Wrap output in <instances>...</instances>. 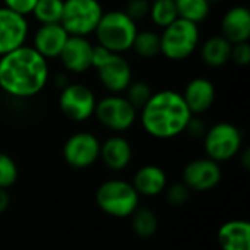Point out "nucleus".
I'll return each mask as SVG.
<instances>
[{
	"mask_svg": "<svg viewBox=\"0 0 250 250\" xmlns=\"http://www.w3.org/2000/svg\"><path fill=\"white\" fill-rule=\"evenodd\" d=\"M51 78L50 62L25 44L0 57V91L18 100L41 94Z\"/></svg>",
	"mask_w": 250,
	"mask_h": 250,
	"instance_id": "f257e3e1",
	"label": "nucleus"
},
{
	"mask_svg": "<svg viewBox=\"0 0 250 250\" xmlns=\"http://www.w3.org/2000/svg\"><path fill=\"white\" fill-rule=\"evenodd\" d=\"M144 130L155 139H173L186 130L192 117L182 94L176 89H160L151 95L138 113Z\"/></svg>",
	"mask_w": 250,
	"mask_h": 250,
	"instance_id": "f03ea898",
	"label": "nucleus"
},
{
	"mask_svg": "<svg viewBox=\"0 0 250 250\" xmlns=\"http://www.w3.org/2000/svg\"><path fill=\"white\" fill-rule=\"evenodd\" d=\"M139 31L135 22L123 9L104 10V15L94 31L95 44L104 47L114 54H126L130 51L133 40Z\"/></svg>",
	"mask_w": 250,
	"mask_h": 250,
	"instance_id": "7ed1b4c3",
	"label": "nucleus"
},
{
	"mask_svg": "<svg viewBox=\"0 0 250 250\" xmlns=\"http://www.w3.org/2000/svg\"><path fill=\"white\" fill-rule=\"evenodd\" d=\"M202 41L201 26L177 18L160 31V56L171 63L189 60Z\"/></svg>",
	"mask_w": 250,
	"mask_h": 250,
	"instance_id": "20e7f679",
	"label": "nucleus"
},
{
	"mask_svg": "<svg viewBox=\"0 0 250 250\" xmlns=\"http://www.w3.org/2000/svg\"><path fill=\"white\" fill-rule=\"evenodd\" d=\"M139 195L132 183L120 179L107 180L95 193L98 208L114 218H127L139 208Z\"/></svg>",
	"mask_w": 250,
	"mask_h": 250,
	"instance_id": "39448f33",
	"label": "nucleus"
},
{
	"mask_svg": "<svg viewBox=\"0 0 250 250\" xmlns=\"http://www.w3.org/2000/svg\"><path fill=\"white\" fill-rule=\"evenodd\" d=\"M103 15L101 0H64L60 25L70 37H91Z\"/></svg>",
	"mask_w": 250,
	"mask_h": 250,
	"instance_id": "423d86ee",
	"label": "nucleus"
},
{
	"mask_svg": "<svg viewBox=\"0 0 250 250\" xmlns=\"http://www.w3.org/2000/svg\"><path fill=\"white\" fill-rule=\"evenodd\" d=\"M242 145V130L230 122H218L209 126L204 135V148L207 157L218 164L230 161L240 154Z\"/></svg>",
	"mask_w": 250,
	"mask_h": 250,
	"instance_id": "0eeeda50",
	"label": "nucleus"
},
{
	"mask_svg": "<svg viewBox=\"0 0 250 250\" xmlns=\"http://www.w3.org/2000/svg\"><path fill=\"white\" fill-rule=\"evenodd\" d=\"M94 116L103 127L116 133H122L135 125L138 119V110L126 100L125 95L107 94L97 101Z\"/></svg>",
	"mask_w": 250,
	"mask_h": 250,
	"instance_id": "6e6552de",
	"label": "nucleus"
},
{
	"mask_svg": "<svg viewBox=\"0 0 250 250\" xmlns=\"http://www.w3.org/2000/svg\"><path fill=\"white\" fill-rule=\"evenodd\" d=\"M97 95L86 83L70 82L62 91H59V108L70 122L89 120L97 107Z\"/></svg>",
	"mask_w": 250,
	"mask_h": 250,
	"instance_id": "1a4fd4ad",
	"label": "nucleus"
},
{
	"mask_svg": "<svg viewBox=\"0 0 250 250\" xmlns=\"http://www.w3.org/2000/svg\"><path fill=\"white\" fill-rule=\"evenodd\" d=\"M97 79L108 94H123L133 81V67L125 54L111 53L97 69Z\"/></svg>",
	"mask_w": 250,
	"mask_h": 250,
	"instance_id": "9d476101",
	"label": "nucleus"
},
{
	"mask_svg": "<svg viewBox=\"0 0 250 250\" xmlns=\"http://www.w3.org/2000/svg\"><path fill=\"white\" fill-rule=\"evenodd\" d=\"M101 142L91 132H76L70 135L63 145L64 161L72 168H88L100 158Z\"/></svg>",
	"mask_w": 250,
	"mask_h": 250,
	"instance_id": "9b49d317",
	"label": "nucleus"
},
{
	"mask_svg": "<svg viewBox=\"0 0 250 250\" xmlns=\"http://www.w3.org/2000/svg\"><path fill=\"white\" fill-rule=\"evenodd\" d=\"M29 35L31 23L28 18L0 4V57L28 44Z\"/></svg>",
	"mask_w": 250,
	"mask_h": 250,
	"instance_id": "f8f14e48",
	"label": "nucleus"
},
{
	"mask_svg": "<svg viewBox=\"0 0 250 250\" xmlns=\"http://www.w3.org/2000/svg\"><path fill=\"white\" fill-rule=\"evenodd\" d=\"M92 48L94 42L89 37L69 35L57 60L67 75H83L92 69Z\"/></svg>",
	"mask_w": 250,
	"mask_h": 250,
	"instance_id": "ddd939ff",
	"label": "nucleus"
},
{
	"mask_svg": "<svg viewBox=\"0 0 250 250\" xmlns=\"http://www.w3.org/2000/svg\"><path fill=\"white\" fill-rule=\"evenodd\" d=\"M223 173L218 163L205 157L190 161L183 168V183L192 192H208L221 182Z\"/></svg>",
	"mask_w": 250,
	"mask_h": 250,
	"instance_id": "4468645a",
	"label": "nucleus"
},
{
	"mask_svg": "<svg viewBox=\"0 0 250 250\" xmlns=\"http://www.w3.org/2000/svg\"><path fill=\"white\" fill-rule=\"evenodd\" d=\"M69 34L60 23H47V25H37L29 35V45L41 54L45 60L53 62L57 60Z\"/></svg>",
	"mask_w": 250,
	"mask_h": 250,
	"instance_id": "2eb2a0df",
	"label": "nucleus"
},
{
	"mask_svg": "<svg viewBox=\"0 0 250 250\" xmlns=\"http://www.w3.org/2000/svg\"><path fill=\"white\" fill-rule=\"evenodd\" d=\"M180 94L192 116H202L215 104L217 86L207 76H195L188 81Z\"/></svg>",
	"mask_w": 250,
	"mask_h": 250,
	"instance_id": "dca6fc26",
	"label": "nucleus"
},
{
	"mask_svg": "<svg viewBox=\"0 0 250 250\" xmlns=\"http://www.w3.org/2000/svg\"><path fill=\"white\" fill-rule=\"evenodd\" d=\"M220 35L231 44L250 40V9L246 4L230 6L220 19Z\"/></svg>",
	"mask_w": 250,
	"mask_h": 250,
	"instance_id": "f3484780",
	"label": "nucleus"
},
{
	"mask_svg": "<svg viewBox=\"0 0 250 250\" xmlns=\"http://www.w3.org/2000/svg\"><path fill=\"white\" fill-rule=\"evenodd\" d=\"M132 145L122 135L107 138L100 146V158L104 166L113 171L125 170L132 161Z\"/></svg>",
	"mask_w": 250,
	"mask_h": 250,
	"instance_id": "a211bd4d",
	"label": "nucleus"
},
{
	"mask_svg": "<svg viewBox=\"0 0 250 250\" xmlns=\"http://www.w3.org/2000/svg\"><path fill=\"white\" fill-rule=\"evenodd\" d=\"M231 42L227 41L223 35L214 34L201 41L198 47V54L201 62L209 69H221L230 63Z\"/></svg>",
	"mask_w": 250,
	"mask_h": 250,
	"instance_id": "6ab92c4d",
	"label": "nucleus"
},
{
	"mask_svg": "<svg viewBox=\"0 0 250 250\" xmlns=\"http://www.w3.org/2000/svg\"><path fill=\"white\" fill-rule=\"evenodd\" d=\"M132 186L135 188L139 196L154 198L166 190V188L168 186V180L166 171L161 167L148 164L138 168L133 176Z\"/></svg>",
	"mask_w": 250,
	"mask_h": 250,
	"instance_id": "aec40b11",
	"label": "nucleus"
},
{
	"mask_svg": "<svg viewBox=\"0 0 250 250\" xmlns=\"http://www.w3.org/2000/svg\"><path fill=\"white\" fill-rule=\"evenodd\" d=\"M221 250H250V224L246 220H230L217 231Z\"/></svg>",
	"mask_w": 250,
	"mask_h": 250,
	"instance_id": "412c9836",
	"label": "nucleus"
},
{
	"mask_svg": "<svg viewBox=\"0 0 250 250\" xmlns=\"http://www.w3.org/2000/svg\"><path fill=\"white\" fill-rule=\"evenodd\" d=\"M130 51L142 60L160 57V31L155 28H139Z\"/></svg>",
	"mask_w": 250,
	"mask_h": 250,
	"instance_id": "4be33fe9",
	"label": "nucleus"
},
{
	"mask_svg": "<svg viewBox=\"0 0 250 250\" xmlns=\"http://www.w3.org/2000/svg\"><path fill=\"white\" fill-rule=\"evenodd\" d=\"M176 7L180 19L198 26L205 23L212 12V4L208 0H176Z\"/></svg>",
	"mask_w": 250,
	"mask_h": 250,
	"instance_id": "5701e85b",
	"label": "nucleus"
},
{
	"mask_svg": "<svg viewBox=\"0 0 250 250\" xmlns=\"http://www.w3.org/2000/svg\"><path fill=\"white\" fill-rule=\"evenodd\" d=\"M179 18L176 0H151L148 21L155 29H164Z\"/></svg>",
	"mask_w": 250,
	"mask_h": 250,
	"instance_id": "b1692460",
	"label": "nucleus"
},
{
	"mask_svg": "<svg viewBox=\"0 0 250 250\" xmlns=\"http://www.w3.org/2000/svg\"><path fill=\"white\" fill-rule=\"evenodd\" d=\"M64 0H37L31 18L38 25L60 23Z\"/></svg>",
	"mask_w": 250,
	"mask_h": 250,
	"instance_id": "393cba45",
	"label": "nucleus"
},
{
	"mask_svg": "<svg viewBox=\"0 0 250 250\" xmlns=\"http://www.w3.org/2000/svg\"><path fill=\"white\" fill-rule=\"evenodd\" d=\"M132 230L141 239L152 237L158 230V218L149 208H138L132 215Z\"/></svg>",
	"mask_w": 250,
	"mask_h": 250,
	"instance_id": "a878e982",
	"label": "nucleus"
},
{
	"mask_svg": "<svg viewBox=\"0 0 250 250\" xmlns=\"http://www.w3.org/2000/svg\"><path fill=\"white\" fill-rule=\"evenodd\" d=\"M152 94H154V91H152L151 85L142 79H136V81L133 79L125 91L126 100L138 110V113L148 103V100L151 98Z\"/></svg>",
	"mask_w": 250,
	"mask_h": 250,
	"instance_id": "bb28decb",
	"label": "nucleus"
},
{
	"mask_svg": "<svg viewBox=\"0 0 250 250\" xmlns=\"http://www.w3.org/2000/svg\"><path fill=\"white\" fill-rule=\"evenodd\" d=\"M18 180V166L12 157L0 152V189H9Z\"/></svg>",
	"mask_w": 250,
	"mask_h": 250,
	"instance_id": "cd10ccee",
	"label": "nucleus"
},
{
	"mask_svg": "<svg viewBox=\"0 0 250 250\" xmlns=\"http://www.w3.org/2000/svg\"><path fill=\"white\" fill-rule=\"evenodd\" d=\"M166 199L171 207H183L189 202L192 196V190L182 182V183H173L171 186H167L166 190Z\"/></svg>",
	"mask_w": 250,
	"mask_h": 250,
	"instance_id": "c85d7f7f",
	"label": "nucleus"
},
{
	"mask_svg": "<svg viewBox=\"0 0 250 250\" xmlns=\"http://www.w3.org/2000/svg\"><path fill=\"white\" fill-rule=\"evenodd\" d=\"M149 6H151V0H127L123 6V10L135 22L139 23L141 21L148 19Z\"/></svg>",
	"mask_w": 250,
	"mask_h": 250,
	"instance_id": "c756f323",
	"label": "nucleus"
},
{
	"mask_svg": "<svg viewBox=\"0 0 250 250\" xmlns=\"http://www.w3.org/2000/svg\"><path fill=\"white\" fill-rule=\"evenodd\" d=\"M230 62L234 63L236 66L246 67L250 63V44L249 41L245 42H237L231 45V53H230Z\"/></svg>",
	"mask_w": 250,
	"mask_h": 250,
	"instance_id": "7c9ffc66",
	"label": "nucleus"
},
{
	"mask_svg": "<svg viewBox=\"0 0 250 250\" xmlns=\"http://www.w3.org/2000/svg\"><path fill=\"white\" fill-rule=\"evenodd\" d=\"M35 3L37 0H1V6L25 18L31 16Z\"/></svg>",
	"mask_w": 250,
	"mask_h": 250,
	"instance_id": "2f4dec72",
	"label": "nucleus"
},
{
	"mask_svg": "<svg viewBox=\"0 0 250 250\" xmlns=\"http://www.w3.org/2000/svg\"><path fill=\"white\" fill-rule=\"evenodd\" d=\"M207 129L208 127L205 126V123L202 122V119L199 116H192L190 120H189V123H188V126H186V130L185 132H188L193 138H204Z\"/></svg>",
	"mask_w": 250,
	"mask_h": 250,
	"instance_id": "473e14b6",
	"label": "nucleus"
},
{
	"mask_svg": "<svg viewBox=\"0 0 250 250\" xmlns=\"http://www.w3.org/2000/svg\"><path fill=\"white\" fill-rule=\"evenodd\" d=\"M50 81H51V83L59 89V91H62L64 86H67L69 83H70V79H69V75L63 70V72H57V73H54V75H51V78H50Z\"/></svg>",
	"mask_w": 250,
	"mask_h": 250,
	"instance_id": "72a5a7b5",
	"label": "nucleus"
},
{
	"mask_svg": "<svg viewBox=\"0 0 250 250\" xmlns=\"http://www.w3.org/2000/svg\"><path fill=\"white\" fill-rule=\"evenodd\" d=\"M9 205H10V196H9L7 190L6 189H0V214L7 211Z\"/></svg>",
	"mask_w": 250,
	"mask_h": 250,
	"instance_id": "f704fd0d",
	"label": "nucleus"
},
{
	"mask_svg": "<svg viewBox=\"0 0 250 250\" xmlns=\"http://www.w3.org/2000/svg\"><path fill=\"white\" fill-rule=\"evenodd\" d=\"M208 1H209V3H211L212 6H214V4H218V3H223L224 0H208Z\"/></svg>",
	"mask_w": 250,
	"mask_h": 250,
	"instance_id": "c9c22d12",
	"label": "nucleus"
}]
</instances>
